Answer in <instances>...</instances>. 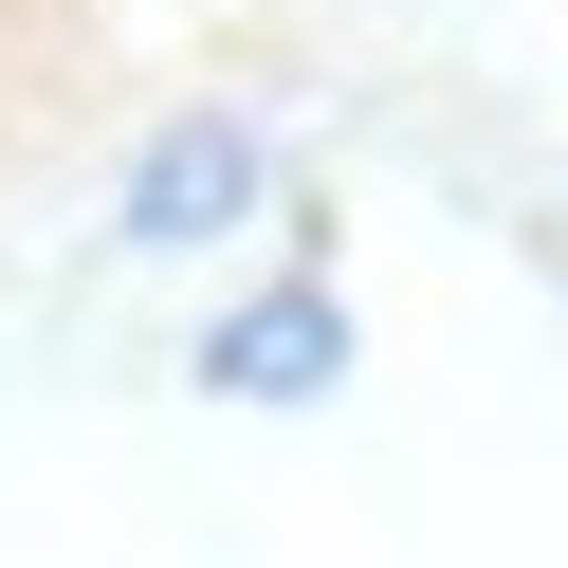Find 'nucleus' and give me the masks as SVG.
Wrapping results in <instances>:
<instances>
[{"instance_id":"f257e3e1","label":"nucleus","mask_w":568,"mask_h":568,"mask_svg":"<svg viewBox=\"0 0 568 568\" xmlns=\"http://www.w3.org/2000/svg\"><path fill=\"white\" fill-rule=\"evenodd\" d=\"M257 202V129H165V165L129 184V239H202Z\"/></svg>"},{"instance_id":"f03ea898","label":"nucleus","mask_w":568,"mask_h":568,"mask_svg":"<svg viewBox=\"0 0 568 568\" xmlns=\"http://www.w3.org/2000/svg\"><path fill=\"white\" fill-rule=\"evenodd\" d=\"M202 385H331V312H312V294L294 312H239V331L202 348Z\"/></svg>"}]
</instances>
